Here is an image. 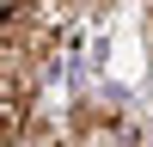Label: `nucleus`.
<instances>
[{"label":"nucleus","instance_id":"obj_2","mask_svg":"<svg viewBox=\"0 0 153 147\" xmlns=\"http://www.w3.org/2000/svg\"><path fill=\"white\" fill-rule=\"evenodd\" d=\"M6 61V129H0V141L19 147L25 129H31V110H37V86H43V68H31V61L19 55H0Z\"/></svg>","mask_w":153,"mask_h":147},{"label":"nucleus","instance_id":"obj_1","mask_svg":"<svg viewBox=\"0 0 153 147\" xmlns=\"http://www.w3.org/2000/svg\"><path fill=\"white\" fill-rule=\"evenodd\" d=\"M68 129H74L68 135L74 147H141V129L117 110V98H80Z\"/></svg>","mask_w":153,"mask_h":147}]
</instances>
